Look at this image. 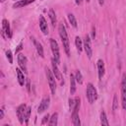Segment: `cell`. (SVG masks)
<instances>
[{
	"label": "cell",
	"mask_w": 126,
	"mask_h": 126,
	"mask_svg": "<svg viewBox=\"0 0 126 126\" xmlns=\"http://www.w3.org/2000/svg\"><path fill=\"white\" fill-rule=\"evenodd\" d=\"M58 32H59V35H60V38H61L63 47H64V50H65L67 56H70V43H69V37H68L67 31H66V28H65V26H64L63 23H60V24H59V26H58Z\"/></svg>",
	"instance_id": "cell-1"
},
{
	"label": "cell",
	"mask_w": 126,
	"mask_h": 126,
	"mask_svg": "<svg viewBox=\"0 0 126 126\" xmlns=\"http://www.w3.org/2000/svg\"><path fill=\"white\" fill-rule=\"evenodd\" d=\"M86 95H87V98H88L90 103H94L97 98V92H96L95 88L94 87V85L91 83H89L87 86Z\"/></svg>",
	"instance_id": "cell-2"
},
{
	"label": "cell",
	"mask_w": 126,
	"mask_h": 126,
	"mask_svg": "<svg viewBox=\"0 0 126 126\" xmlns=\"http://www.w3.org/2000/svg\"><path fill=\"white\" fill-rule=\"evenodd\" d=\"M45 74H46V78H47V82H48L51 94H55V92H56V81H55V79L56 78H55L53 72L50 71L48 68H45Z\"/></svg>",
	"instance_id": "cell-3"
},
{
	"label": "cell",
	"mask_w": 126,
	"mask_h": 126,
	"mask_svg": "<svg viewBox=\"0 0 126 126\" xmlns=\"http://www.w3.org/2000/svg\"><path fill=\"white\" fill-rule=\"evenodd\" d=\"M79 108H80V98L76 97L75 98V106L72 110V122L75 126H80V118H79Z\"/></svg>",
	"instance_id": "cell-4"
},
{
	"label": "cell",
	"mask_w": 126,
	"mask_h": 126,
	"mask_svg": "<svg viewBox=\"0 0 126 126\" xmlns=\"http://www.w3.org/2000/svg\"><path fill=\"white\" fill-rule=\"evenodd\" d=\"M121 103L122 108L126 109V74L122 75L121 80Z\"/></svg>",
	"instance_id": "cell-5"
},
{
	"label": "cell",
	"mask_w": 126,
	"mask_h": 126,
	"mask_svg": "<svg viewBox=\"0 0 126 126\" xmlns=\"http://www.w3.org/2000/svg\"><path fill=\"white\" fill-rule=\"evenodd\" d=\"M50 47L53 53V58L57 63H60V52H59V46L55 39L50 38Z\"/></svg>",
	"instance_id": "cell-6"
},
{
	"label": "cell",
	"mask_w": 126,
	"mask_h": 126,
	"mask_svg": "<svg viewBox=\"0 0 126 126\" xmlns=\"http://www.w3.org/2000/svg\"><path fill=\"white\" fill-rule=\"evenodd\" d=\"M83 47H84V49H85L86 54L88 55V57L89 58H92V56H93V48H92V43H91L90 35H86L85 40H84Z\"/></svg>",
	"instance_id": "cell-7"
},
{
	"label": "cell",
	"mask_w": 126,
	"mask_h": 126,
	"mask_svg": "<svg viewBox=\"0 0 126 126\" xmlns=\"http://www.w3.org/2000/svg\"><path fill=\"white\" fill-rule=\"evenodd\" d=\"M26 109H27V105L24 103V104H21L18 106L17 108V116L19 118V121L21 124L24 123L25 119H24V116H25V112H26Z\"/></svg>",
	"instance_id": "cell-8"
},
{
	"label": "cell",
	"mask_w": 126,
	"mask_h": 126,
	"mask_svg": "<svg viewBox=\"0 0 126 126\" xmlns=\"http://www.w3.org/2000/svg\"><path fill=\"white\" fill-rule=\"evenodd\" d=\"M27 62H28L27 57H26L23 53H19V54H18V63H19L20 68H21L25 73H27Z\"/></svg>",
	"instance_id": "cell-9"
},
{
	"label": "cell",
	"mask_w": 126,
	"mask_h": 126,
	"mask_svg": "<svg viewBox=\"0 0 126 126\" xmlns=\"http://www.w3.org/2000/svg\"><path fill=\"white\" fill-rule=\"evenodd\" d=\"M4 33L7 35V37H11L12 33H11V29H10V24L6 19H3L2 21V34L4 35Z\"/></svg>",
	"instance_id": "cell-10"
},
{
	"label": "cell",
	"mask_w": 126,
	"mask_h": 126,
	"mask_svg": "<svg viewBox=\"0 0 126 126\" xmlns=\"http://www.w3.org/2000/svg\"><path fill=\"white\" fill-rule=\"evenodd\" d=\"M51 63H52V70H53V74H54L55 78H56L57 80H59V81H62V74H61V72L59 71L58 66H57L58 63L55 61L54 58L51 59Z\"/></svg>",
	"instance_id": "cell-11"
},
{
	"label": "cell",
	"mask_w": 126,
	"mask_h": 126,
	"mask_svg": "<svg viewBox=\"0 0 126 126\" xmlns=\"http://www.w3.org/2000/svg\"><path fill=\"white\" fill-rule=\"evenodd\" d=\"M39 28L40 31L42 32L43 34H47L48 33V26H47V22L44 19V17L41 15L39 16Z\"/></svg>",
	"instance_id": "cell-12"
},
{
	"label": "cell",
	"mask_w": 126,
	"mask_h": 126,
	"mask_svg": "<svg viewBox=\"0 0 126 126\" xmlns=\"http://www.w3.org/2000/svg\"><path fill=\"white\" fill-rule=\"evenodd\" d=\"M49 102H50L49 97L43 98V99L41 100V102H40L38 108H37V112H38V113H42L43 111H45V110L48 108V106H49Z\"/></svg>",
	"instance_id": "cell-13"
},
{
	"label": "cell",
	"mask_w": 126,
	"mask_h": 126,
	"mask_svg": "<svg viewBox=\"0 0 126 126\" xmlns=\"http://www.w3.org/2000/svg\"><path fill=\"white\" fill-rule=\"evenodd\" d=\"M96 65H97V70H98L97 71L98 72V79L101 80L103 75H104V71H105V69H104V62L101 59H98Z\"/></svg>",
	"instance_id": "cell-14"
},
{
	"label": "cell",
	"mask_w": 126,
	"mask_h": 126,
	"mask_svg": "<svg viewBox=\"0 0 126 126\" xmlns=\"http://www.w3.org/2000/svg\"><path fill=\"white\" fill-rule=\"evenodd\" d=\"M76 78L73 74L70 75V93L71 94H74L76 92Z\"/></svg>",
	"instance_id": "cell-15"
},
{
	"label": "cell",
	"mask_w": 126,
	"mask_h": 126,
	"mask_svg": "<svg viewBox=\"0 0 126 126\" xmlns=\"http://www.w3.org/2000/svg\"><path fill=\"white\" fill-rule=\"evenodd\" d=\"M33 1L34 0H20L13 5V8H21V7H24V6H27L31 3H32Z\"/></svg>",
	"instance_id": "cell-16"
},
{
	"label": "cell",
	"mask_w": 126,
	"mask_h": 126,
	"mask_svg": "<svg viewBox=\"0 0 126 126\" xmlns=\"http://www.w3.org/2000/svg\"><path fill=\"white\" fill-rule=\"evenodd\" d=\"M16 73H17L18 82H19L20 86H24V85H25V76H24V73H23L19 68L16 69Z\"/></svg>",
	"instance_id": "cell-17"
},
{
	"label": "cell",
	"mask_w": 126,
	"mask_h": 126,
	"mask_svg": "<svg viewBox=\"0 0 126 126\" xmlns=\"http://www.w3.org/2000/svg\"><path fill=\"white\" fill-rule=\"evenodd\" d=\"M32 41H33V43H34V45H35V47H36V50H37V53H38V55L40 56V57H44V54H43V48H42V45L38 42V41H36L33 37H32Z\"/></svg>",
	"instance_id": "cell-18"
},
{
	"label": "cell",
	"mask_w": 126,
	"mask_h": 126,
	"mask_svg": "<svg viewBox=\"0 0 126 126\" xmlns=\"http://www.w3.org/2000/svg\"><path fill=\"white\" fill-rule=\"evenodd\" d=\"M75 44H76V47H77V50L79 53L82 52L83 50V42H82V39L80 36H76L75 38Z\"/></svg>",
	"instance_id": "cell-19"
},
{
	"label": "cell",
	"mask_w": 126,
	"mask_h": 126,
	"mask_svg": "<svg viewBox=\"0 0 126 126\" xmlns=\"http://www.w3.org/2000/svg\"><path fill=\"white\" fill-rule=\"evenodd\" d=\"M57 119H58V114L55 112V113H53V114L51 115V117L49 118L48 124H49L50 126H56V125H57Z\"/></svg>",
	"instance_id": "cell-20"
},
{
	"label": "cell",
	"mask_w": 126,
	"mask_h": 126,
	"mask_svg": "<svg viewBox=\"0 0 126 126\" xmlns=\"http://www.w3.org/2000/svg\"><path fill=\"white\" fill-rule=\"evenodd\" d=\"M48 16H49V19L52 23V26L54 27L56 25V15H55V12L53 9H50L49 12H48Z\"/></svg>",
	"instance_id": "cell-21"
},
{
	"label": "cell",
	"mask_w": 126,
	"mask_h": 126,
	"mask_svg": "<svg viewBox=\"0 0 126 126\" xmlns=\"http://www.w3.org/2000/svg\"><path fill=\"white\" fill-rule=\"evenodd\" d=\"M100 123H101V125H105V126H107L109 124L108 123V120L106 118V114H105L104 110H102L100 112Z\"/></svg>",
	"instance_id": "cell-22"
},
{
	"label": "cell",
	"mask_w": 126,
	"mask_h": 126,
	"mask_svg": "<svg viewBox=\"0 0 126 126\" xmlns=\"http://www.w3.org/2000/svg\"><path fill=\"white\" fill-rule=\"evenodd\" d=\"M68 20H69L70 24H71L74 28H77V21H76V18H75V16H74L73 14H71V13L68 14Z\"/></svg>",
	"instance_id": "cell-23"
},
{
	"label": "cell",
	"mask_w": 126,
	"mask_h": 126,
	"mask_svg": "<svg viewBox=\"0 0 126 126\" xmlns=\"http://www.w3.org/2000/svg\"><path fill=\"white\" fill-rule=\"evenodd\" d=\"M30 115H31V107H27L26 112H25V116H24V119H25V123L26 124H29Z\"/></svg>",
	"instance_id": "cell-24"
},
{
	"label": "cell",
	"mask_w": 126,
	"mask_h": 126,
	"mask_svg": "<svg viewBox=\"0 0 126 126\" xmlns=\"http://www.w3.org/2000/svg\"><path fill=\"white\" fill-rule=\"evenodd\" d=\"M75 78H76V81H77V83H79L80 85L83 83V77H82L81 71H79V70H77V71H76V75H75Z\"/></svg>",
	"instance_id": "cell-25"
},
{
	"label": "cell",
	"mask_w": 126,
	"mask_h": 126,
	"mask_svg": "<svg viewBox=\"0 0 126 126\" xmlns=\"http://www.w3.org/2000/svg\"><path fill=\"white\" fill-rule=\"evenodd\" d=\"M6 56H7L8 60H9V63L12 64V63H13V55H12V51H11L10 49H8V50L6 51Z\"/></svg>",
	"instance_id": "cell-26"
},
{
	"label": "cell",
	"mask_w": 126,
	"mask_h": 126,
	"mask_svg": "<svg viewBox=\"0 0 126 126\" xmlns=\"http://www.w3.org/2000/svg\"><path fill=\"white\" fill-rule=\"evenodd\" d=\"M118 108V101H117V95L115 94L113 97V105H112V110L115 111Z\"/></svg>",
	"instance_id": "cell-27"
},
{
	"label": "cell",
	"mask_w": 126,
	"mask_h": 126,
	"mask_svg": "<svg viewBox=\"0 0 126 126\" xmlns=\"http://www.w3.org/2000/svg\"><path fill=\"white\" fill-rule=\"evenodd\" d=\"M74 106H75V99L69 98V108H70V110H73Z\"/></svg>",
	"instance_id": "cell-28"
},
{
	"label": "cell",
	"mask_w": 126,
	"mask_h": 126,
	"mask_svg": "<svg viewBox=\"0 0 126 126\" xmlns=\"http://www.w3.org/2000/svg\"><path fill=\"white\" fill-rule=\"evenodd\" d=\"M4 113H5V106L3 105V106L1 107V109H0V119H3Z\"/></svg>",
	"instance_id": "cell-29"
},
{
	"label": "cell",
	"mask_w": 126,
	"mask_h": 126,
	"mask_svg": "<svg viewBox=\"0 0 126 126\" xmlns=\"http://www.w3.org/2000/svg\"><path fill=\"white\" fill-rule=\"evenodd\" d=\"M48 119H49V115L47 114V115H45V116L43 117V119H42V121H41V124H45V123L48 121Z\"/></svg>",
	"instance_id": "cell-30"
},
{
	"label": "cell",
	"mask_w": 126,
	"mask_h": 126,
	"mask_svg": "<svg viewBox=\"0 0 126 126\" xmlns=\"http://www.w3.org/2000/svg\"><path fill=\"white\" fill-rule=\"evenodd\" d=\"M22 48H23V43H22V42H20V43H19V45H18V46H17V48H16V53H18Z\"/></svg>",
	"instance_id": "cell-31"
},
{
	"label": "cell",
	"mask_w": 126,
	"mask_h": 126,
	"mask_svg": "<svg viewBox=\"0 0 126 126\" xmlns=\"http://www.w3.org/2000/svg\"><path fill=\"white\" fill-rule=\"evenodd\" d=\"M30 87H31V86H30V80L28 79V80H27V90H28V92H30V90H31Z\"/></svg>",
	"instance_id": "cell-32"
},
{
	"label": "cell",
	"mask_w": 126,
	"mask_h": 126,
	"mask_svg": "<svg viewBox=\"0 0 126 126\" xmlns=\"http://www.w3.org/2000/svg\"><path fill=\"white\" fill-rule=\"evenodd\" d=\"M75 1H76V4L77 5H81L83 3V0H75Z\"/></svg>",
	"instance_id": "cell-33"
},
{
	"label": "cell",
	"mask_w": 126,
	"mask_h": 126,
	"mask_svg": "<svg viewBox=\"0 0 126 126\" xmlns=\"http://www.w3.org/2000/svg\"><path fill=\"white\" fill-rule=\"evenodd\" d=\"M98 3H99V5H100V6H102V5H103V3H104V0H98Z\"/></svg>",
	"instance_id": "cell-34"
},
{
	"label": "cell",
	"mask_w": 126,
	"mask_h": 126,
	"mask_svg": "<svg viewBox=\"0 0 126 126\" xmlns=\"http://www.w3.org/2000/svg\"><path fill=\"white\" fill-rule=\"evenodd\" d=\"M94 36H95V32H94V29H93V37L94 38Z\"/></svg>",
	"instance_id": "cell-35"
},
{
	"label": "cell",
	"mask_w": 126,
	"mask_h": 126,
	"mask_svg": "<svg viewBox=\"0 0 126 126\" xmlns=\"http://www.w3.org/2000/svg\"><path fill=\"white\" fill-rule=\"evenodd\" d=\"M4 1H5V0H1V2H4Z\"/></svg>",
	"instance_id": "cell-36"
},
{
	"label": "cell",
	"mask_w": 126,
	"mask_h": 126,
	"mask_svg": "<svg viewBox=\"0 0 126 126\" xmlns=\"http://www.w3.org/2000/svg\"><path fill=\"white\" fill-rule=\"evenodd\" d=\"M90 1H91V0H87V2H90Z\"/></svg>",
	"instance_id": "cell-37"
}]
</instances>
